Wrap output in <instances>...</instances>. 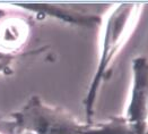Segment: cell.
<instances>
[{
	"instance_id": "obj_1",
	"label": "cell",
	"mask_w": 148,
	"mask_h": 134,
	"mask_svg": "<svg viewBox=\"0 0 148 134\" xmlns=\"http://www.w3.org/2000/svg\"><path fill=\"white\" fill-rule=\"evenodd\" d=\"M144 5L121 2L113 5L104 17H101V40L96 68L84 98L86 123L92 124L99 93L109 78L116 56L134 34L140 19Z\"/></svg>"
},
{
	"instance_id": "obj_2",
	"label": "cell",
	"mask_w": 148,
	"mask_h": 134,
	"mask_svg": "<svg viewBox=\"0 0 148 134\" xmlns=\"http://www.w3.org/2000/svg\"><path fill=\"white\" fill-rule=\"evenodd\" d=\"M17 134H85L89 126L63 108L32 96L18 110L10 114Z\"/></svg>"
},
{
	"instance_id": "obj_3",
	"label": "cell",
	"mask_w": 148,
	"mask_h": 134,
	"mask_svg": "<svg viewBox=\"0 0 148 134\" xmlns=\"http://www.w3.org/2000/svg\"><path fill=\"white\" fill-rule=\"evenodd\" d=\"M132 82L125 112V121L144 126L148 123V58L137 56L131 61Z\"/></svg>"
},
{
	"instance_id": "obj_4",
	"label": "cell",
	"mask_w": 148,
	"mask_h": 134,
	"mask_svg": "<svg viewBox=\"0 0 148 134\" xmlns=\"http://www.w3.org/2000/svg\"><path fill=\"white\" fill-rule=\"evenodd\" d=\"M18 7L27 8L37 14L60 19L69 24L78 25L83 27H95L101 24V17L93 14H84L74 9H67L57 5H18Z\"/></svg>"
},
{
	"instance_id": "obj_5",
	"label": "cell",
	"mask_w": 148,
	"mask_h": 134,
	"mask_svg": "<svg viewBox=\"0 0 148 134\" xmlns=\"http://www.w3.org/2000/svg\"><path fill=\"white\" fill-rule=\"evenodd\" d=\"M21 52H12L0 47V75H12L14 64L19 57Z\"/></svg>"
},
{
	"instance_id": "obj_6",
	"label": "cell",
	"mask_w": 148,
	"mask_h": 134,
	"mask_svg": "<svg viewBox=\"0 0 148 134\" xmlns=\"http://www.w3.org/2000/svg\"><path fill=\"white\" fill-rule=\"evenodd\" d=\"M0 134H17L15 123L10 118L0 117Z\"/></svg>"
},
{
	"instance_id": "obj_7",
	"label": "cell",
	"mask_w": 148,
	"mask_h": 134,
	"mask_svg": "<svg viewBox=\"0 0 148 134\" xmlns=\"http://www.w3.org/2000/svg\"><path fill=\"white\" fill-rule=\"evenodd\" d=\"M144 134H148V124H147V126H146V130H145V133Z\"/></svg>"
}]
</instances>
